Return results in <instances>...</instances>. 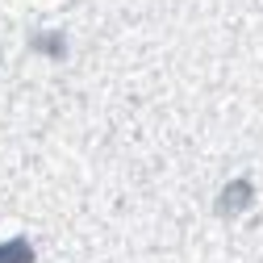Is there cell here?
I'll use <instances>...</instances> for the list:
<instances>
[{"label": "cell", "instance_id": "6da1fadb", "mask_svg": "<svg viewBox=\"0 0 263 263\" xmlns=\"http://www.w3.org/2000/svg\"><path fill=\"white\" fill-rule=\"evenodd\" d=\"M251 201H255L251 180H230V184L221 188V196H217V213H221V217H238V213L251 209Z\"/></svg>", "mask_w": 263, "mask_h": 263}, {"label": "cell", "instance_id": "7a4b0ae2", "mask_svg": "<svg viewBox=\"0 0 263 263\" xmlns=\"http://www.w3.org/2000/svg\"><path fill=\"white\" fill-rule=\"evenodd\" d=\"M0 263H34V247H29L25 238L0 242Z\"/></svg>", "mask_w": 263, "mask_h": 263}]
</instances>
